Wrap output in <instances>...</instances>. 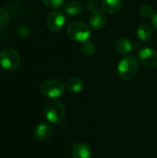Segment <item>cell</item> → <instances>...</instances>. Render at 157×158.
I'll use <instances>...</instances> for the list:
<instances>
[{
  "label": "cell",
  "mask_w": 157,
  "mask_h": 158,
  "mask_svg": "<svg viewBox=\"0 0 157 158\" xmlns=\"http://www.w3.org/2000/svg\"><path fill=\"white\" fill-rule=\"evenodd\" d=\"M45 6L51 9H57L63 6L64 0H42Z\"/></svg>",
  "instance_id": "18"
},
{
  "label": "cell",
  "mask_w": 157,
  "mask_h": 158,
  "mask_svg": "<svg viewBox=\"0 0 157 158\" xmlns=\"http://www.w3.org/2000/svg\"><path fill=\"white\" fill-rule=\"evenodd\" d=\"M123 5V0H102V8L108 14H116Z\"/></svg>",
  "instance_id": "11"
},
{
  "label": "cell",
  "mask_w": 157,
  "mask_h": 158,
  "mask_svg": "<svg viewBox=\"0 0 157 158\" xmlns=\"http://www.w3.org/2000/svg\"><path fill=\"white\" fill-rule=\"evenodd\" d=\"M138 39L142 42H148L153 36V29L147 23H142L137 30Z\"/></svg>",
  "instance_id": "13"
},
{
  "label": "cell",
  "mask_w": 157,
  "mask_h": 158,
  "mask_svg": "<svg viewBox=\"0 0 157 158\" xmlns=\"http://www.w3.org/2000/svg\"><path fill=\"white\" fill-rule=\"evenodd\" d=\"M152 24L154 26V28L157 31V13L154 15V17L152 18Z\"/></svg>",
  "instance_id": "20"
},
{
  "label": "cell",
  "mask_w": 157,
  "mask_h": 158,
  "mask_svg": "<svg viewBox=\"0 0 157 158\" xmlns=\"http://www.w3.org/2000/svg\"><path fill=\"white\" fill-rule=\"evenodd\" d=\"M64 10L68 16H79L82 11V6L78 0H70L66 3Z\"/></svg>",
  "instance_id": "15"
},
{
  "label": "cell",
  "mask_w": 157,
  "mask_h": 158,
  "mask_svg": "<svg viewBox=\"0 0 157 158\" xmlns=\"http://www.w3.org/2000/svg\"><path fill=\"white\" fill-rule=\"evenodd\" d=\"M20 64L19 54L12 48H6L0 52V66L6 70H15Z\"/></svg>",
  "instance_id": "5"
},
{
  "label": "cell",
  "mask_w": 157,
  "mask_h": 158,
  "mask_svg": "<svg viewBox=\"0 0 157 158\" xmlns=\"http://www.w3.org/2000/svg\"><path fill=\"white\" fill-rule=\"evenodd\" d=\"M139 62L147 68L157 66V52L151 47H144L139 53Z\"/></svg>",
  "instance_id": "7"
},
{
  "label": "cell",
  "mask_w": 157,
  "mask_h": 158,
  "mask_svg": "<svg viewBox=\"0 0 157 158\" xmlns=\"http://www.w3.org/2000/svg\"><path fill=\"white\" fill-rule=\"evenodd\" d=\"M67 34L68 36L80 43H84L88 40L91 35L90 27L81 21H74L68 24L67 28Z\"/></svg>",
  "instance_id": "4"
},
{
  "label": "cell",
  "mask_w": 157,
  "mask_h": 158,
  "mask_svg": "<svg viewBox=\"0 0 157 158\" xmlns=\"http://www.w3.org/2000/svg\"><path fill=\"white\" fill-rule=\"evenodd\" d=\"M90 27L94 31H99L104 28L106 22L105 14L100 9H94L89 17Z\"/></svg>",
  "instance_id": "9"
},
{
  "label": "cell",
  "mask_w": 157,
  "mask_h": 158,
  "mask_svg": "<svg viewBox=\"0 0 157 158\" xmlns=\"http://www.w3.org/2000/svg\"><path fill=\"white\" fill-rule=\"evenodd\" d=\"M92 149L84 143H78L73 145L72 158H92Z\"/></svg>",
  "instance_id": "10"
},
{
  "label": "cell",
  "mask_w": 157,
  "mask_h": 158,
  "mask_svg": "<svg viewBox=\"0 0 157 158\" xmlns=\"http://www.w3.org/2000/svg\"><path fill=\"white\" fill-rule=\"evenodd\" d=\"M8 20H9V16L6 10H5L4 8H0V31L7 25Z\"/></svg>",
  "instance_id": "19"
},
{
  "label": "cell",
  "mask_w": 157,
  "mask_h": 158,
  "mask_svg": "<svg viewBox=\"0 0 157 158\" xmlns=\"http://www.w3.org/2000/svg\"><path fill=\"white\" fill-rule=\"evenodd\" d=\"M66 85L65 83L59 79H50L43 82L41 86L42 94L50 98V99H56L62 96L65 94Z\"/></svg>",
  "instance_id": "3"
},
{
  "label": "cell",
  "mask_w": 157,
  "mask_h": 158,
  "mask_svg": "<svg viewBox=\"0 0 157 158\" xmlns=\"http://www.w3.org/2000/svg\"><path fill=\"white\" fill-rule=\"evenodd\" d=\"M81 48V52L85 56H93L95 53V51H96L94 44L93 42H88V41L82 43Z\"/></svg>",
  "instance_id": "16"
},
{
  "label": "cell",
  "mask_w": 157,
  "mask_h": 158,
  "mask_svg": "<svg viewBox=\"0 0 157 158\" xmlns=\"http://www.w3.org/2000/svg\"><path fill=\"white\" fill-rule=\"evenodd\" d=\"M68 90L70 93L73 94H79L83 90L84 87V82L83 81L79 78V77H71L70 79H68V81H67L66 84Z\"/></svg>",
  "instance_id": "14"
},
{
  "label": "cell",
  "mask_w": 157,
  "mask_h": 158,
  "mask_svg": "<svg viewBox=\"0 0 157 158\" xmlns=\"http://www.w3.org/2000/svg\"><path fill=\"white\" fill-rule=\"evenodd\" d=\"M116 49L120 55H129L133 50V44L128 38L121 37L116 43Z\"/></svg>",
  "instance_id": "12"
},
{
  "label": "cell",
  "mask_w": 157,
  "mask_h": 158,
  "mask_svg": "<svg viewBox=\"0 0 157 158\" xmlns=\"http://www.w3.org/2000/svg\"><path fill=\"white\" fill-rule=\"evenodd\" d=\"M54 133L53 127L49 123H40L34 130V138L39 142H45L49 140Z\"/></svg>",
  "instance_id": "8"
},
{
  "label": "cell",
  "mask_w": 157,
  "mask_h": 158,
  "mask_svg": "<svg viewBox=\"0 0 157 158\" xmlns=\"http://www.w3.org/2000/svg\"><path fill=\"white\" fill-rule=\"evenodd\" d=\"M45 23L50 31H59L66 24V17L59 11H53L47 16Z\"/></svg>",
  "instance_id": "6"
},
{
  "label": "cell",
  "mask_w": 157,
  "mask_h": 158,
  "mask_svg": "<svg viewBox=\"0 0 157 158\" xmlns=\"http://www.w3.org/2000/svg\"><path fill=\"white\" fill-rule=\"evenodd\" d=\"M139 67V61L135 56H124L118 64V74L123 80H131L137 75Z\"/></svg>",
  "instance_id": "2"
},
{
  "label": "cell",
  "mask_w": 157,
  "mask_h": 158,
  "mask_svg": "<svg viewBox=\"0 0 157 158\" xmlns=\"http://www.w3.org/2000/svg\"><path fill=\"white\" fill-rule=\"evenodd\" d=\"M43 115L47 121L53 124L61 123L66 115V108L63 103L56 99L48 101L43 107Z\"/></svg>",
  "instance_id": "1"
},
{
  "label": "cell",
  "mask_w": 157,
  "mask_h": 158,
  "mask_svg": "<svg viewBox=\"0 0 157 158\" xmlns=\"http://www.w3.org/2000/svg\"><path fill=\"white\" fill-rule=\"evenodd\" d=\"M140 13L141 16L143 17L144 19H149V18H153L155 15V11L152 6L150 5H143L141 8H140Z\"/></svg>",
  "instance_id": "17"
}]
</instances>
